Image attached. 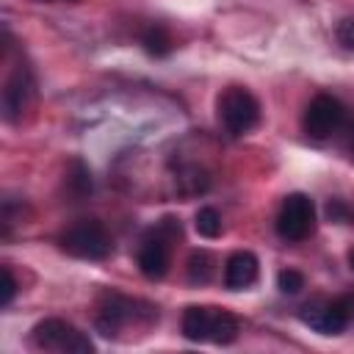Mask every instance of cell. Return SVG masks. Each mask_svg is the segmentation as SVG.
I'll return each instance as SVG.
<instances>
[{"instance_id": "obj_1", "label": "cell", "mask_w": 354, "mask_h": 354, "mask_svg": "<svg viewBox=\"0 0 354 354\" xmlns=\"http://www.w3.org/2000/svg\"><path fill=\"white\" fill-rule=\"evenodd\" d=\"M241 332V321L238 315H232L230 310L221 307H202V304H191L183 313V335L194 343H218L227 346L238 337Z\"/></svg>"}, {"instance_id": "obj_2", "label": "cell", "mask_w": 354, "mask_h": 354, "mask_svg": "<svg viewBox=\"0 0 354 354\" xmlns=\"http://www.w3.org/2000/svg\"><path fill=\"white\" fill-rule=\"evenodd\" d=\"M177 238H183V227H180V221L171 218V216H163V218L141 238L136 263H138V271H141L147 279H160V277H166L169 260H171V243H174Z\"/></svg>"}, {"instance_id": "obj_3", "label": "cell", "mask_w": 354, "mask_h": 354, "mask_svg": "<svg viewBox=\"0 0 354 354\" xmlns=\"http://www.w3.org/2000/svg\"><path fill=\"white\" fill-rule=\"evenodd\" d=\"M158 318V307L141 301V299H130V296H122L116 290H108L100 296L97 301V315H94V324L100 329V335L105 337H116L122 326H127L130 321H155Z\"/></svg>"}, {"instance_id": "obj_4", "label": "cell", "mask_w": 354, "mask_h": 354, "mask_svg": "<svg viewBox=\"0 0 354 354\" xmlns=\"http://www.w3.org/2000/svg\"><path fill=\"white\" fill-rule=\"evenodd\" d=\"M216 113L230 136H246L260 122V102L243 86H230L216 100Z\"/></svg>"}, {"instance_id": "obj_5", "label": "cell", "mask_w": 354, "mask_h": 354, "mask_svg": "<svg viewBox=\"0 0 354 354\" xmlns=\"http://www.w3.org/2000/svg\"><path fill=\"white\" fill-rule=\"evenodd\" d=\"M58 246L80 260H105L113 249L108 230L97 218H80L58 235Z\"/></svg>"}, {"instance_id": "obj_6", "label": "cell", "mask_w": 354, "mask_h": 354, "mask_svg": "<svg viewBox=\"0 0 354 354\" xmlns=\"http://www.w3.org/2000/svg\"><path fill=\"white\" fill-rule=\"evenodd\" d=\"M30 343L39 351H69V354H91L94 343L86 332L72 326L64 318H44L30 329Z\"/></svg>"}, {"instance_id": "obj_7", "label": "cell", "mask_w": 354, "mask_h": 354, "mask_svg": "<svg viewBox=\"0 0 354 354\" xmlns=\"http://www.w3.org/2000/svg\"><path fill=\"white\" fill-rule=\"evenodd\" d=\"M277 232L285 241H304L315 232V205L307 194H288L277 213Z\"/></svg>"}, {"instance_id": "obj_8", "label": "cell", "mask_w": 354, "mask_h": 354, "mask_svg": "<svg viewBox=\"0 0 354 354\" xmlns=\"http://www.w3.org/2000/svg\"><path fill=\"white\" fill-rule=\"evenodd\" d=\"M346 124V108L337 97L332 94H315L307 108H304V116H301V127L310 138L315 141H324L329 136H335L340 127Z\"/></svg>"}, {"instance_id": "obj_9", "label": "cell", "mask_w": 354, "mask_h": 354, "mask_svg": "<svg viewBox=\"0 0 354 354\" xmlns=\"http://www.w3.org/2000/svg\"><path fill=\"white\" fill-rule=\"evenodd\" d=\"M299 318L321 335H340L348 326V315L340 299H313L299 310Z\"/></svg>"}, {"instance_id": "obj_10", "label": "cell", "mask_w": 354, "mask_h": 354, "mask_svg": "<svg viewBox=\"0 0 354 354\" xmlns=\"http://www.w3.org/2000/svg\"><path fill=\"white\" fill-rule=\"evenodd\" d=\"M30 97H33V75H30L28 66L19 64L3 86V116H6V122H17L22 116V111L28 108Z\"/></svg>"}, {"instance_id": "obj_11", "label": "cell", "mask_w": 354, "mask_h": 354, "mask_svg": "<svg viewBox=\"0 0 354 354\" xmlns=\"http://www.w3.org/2000/svg\"><path fill=\"white\" fill-rule=\"evenodd\" d=\"M257 274H260V263L246 249L230 254L227 263H224V285L230 290H246L249 285L257 282Z\"/></svg>"}, {"instance_id": "obj_12", "label": "cell", "mask_w": 354, "mask_h": 354, "mask_svg": "<svg viewBox=\"0 0 354 354\" xmlns=\"http://www.w3.org/2000/svg\"><path fill=\"white\" fill-rule=\"evenodd\" d=\"M216 274V257L207 252V249H196L191 252L188 257V266H185V277L191 285H207Z\"/></svg>"}, {"instance_id": "obj_13", "label": "cell", "mask_w": 354, "mask_h": 354, "mask_svg": "<svg viewBox=\"0 0 354 354\" xmlns=\"http://www.w3.org/2000/svg\"><path fill=\"white\" fill-rule=\"evenodd\" d=\"M141 44H144V50H147L149 55H155V58L171 53V36H169V30H166L163 25H149V28L144 30V36H141Z\"/></svg>"}, {"instance_id": "obj_14", "label": "cell", "mask_w": 354, "mask_h": 354, "mask_svg": "<svg viewBox=\"0 0 354 354\" xmlns=\"http://www.w3.org/2000/svg\"><path fill=\"white\" fill-rule=\"evenodd\" d=\"M194 227L202 238H218L221 235V216L216 207H199L194 216Z\"/></svg>"}, {"instance_id": "obj_15", "label": "cell", "mask_w": 354, "mask_h": 354, "mask_svg": "<svg viewBox=\"0 0 354 354\" xmlns=\"http://www.w3.org/2000/svg\"><path fill=\"white\" fill-rule=\"evenodd\" d=\"M66 185H69V191H72L75 196H83V194L91 191V174H88V169H86L83 160H72V163H69Z\"/></svg>"}, {"instance_id": "obj_16", "label": "cell", "mask_w": 354, "mask_h": 354, "mask_svg": "<svg viewBox=\"0 0 354 354\" xmlns=\"http://www.w3.org/2000/svg\"><path fill=\"white\" fill-rule=\"evenodd\" d=\"M180 180V185H183V194L185 196H194V194H202L205 188H207V177H205V171H199V169H188L183 177H177Z\"/></svg>"}, {"instance_id": "obj_17", "label": "cell", "mask_w": 354, "mask_h": 354, "mask_svg": "<svg viewBox=\"0 0 354 354\" xmlns=\"http://www.w3.org/2000/svg\"><path fill=\"white\" fill-rule=\"evenodd\" d=\"M277 288H279L282 293L293 296V293H299V290L304 288V277H301L299 271H293V268H285V271L277 274Z\"/></svg>"}, {"instance_id": "obj_18", "label": "cell", "mask_w": 354, "mask_h": 354, "mask_svg": "<svg viewBox=\"0 0 354 354\" xmlns=\"http://www.w3.org/2000/svg\"><path fill=\"white\" fill-rule=\"evenodd\" d=\"M326 216H329L332 221H340V224H354V221H351L354 210H351L343 199H329V205H326Z\"/></svg>"}, {"instance_id": "obj_19", "label": "cell", "mask_w": 354, "mask_h": 354, "mask_svg": "<svg viewBox=\"0 0 354 354\" xmlns=\"http://www.w3.org/2000/svg\"><path fill=\"white\" fill-rule=\"evenodd\" d=\"M17 277L11 274V268L8 266H3V296H0V307H8L11 304V299L17 296Z\"/></svg>"}, {"instance_id": "obj_20", "label": "cell", "mask_w": 354, "mask_h": 354, "mask_svg": "<svg viewBox=\"0 0 354 354\" xmlns=\"http://www.w3.org/2000/svg\"><path fill=\"white\" fill-rule=\"evenodd\" d=\"M335 36L346 50H354V19H340L335 28Z\"/></svg>"}, {"instance_id": "obj_21", "label": "cell", "mask_w": 354, "mask_h": 354, "mask_svg": "<svg viewBox=\"0 0 354 354\" xmlns=\"http://www.w3.org/2000/svg\"><path fill=\"white\" fill-rule=\"evenodd\" d=\"M340 301H343V307H346V315H348V324L354 321V293H348V296H340Z\"/></svg>"}, {"instance_id": "obj_22", "label": "cell", "mask_w": 354, "mask_h": 354, "mask_svg": "<svg viewBox=\"0 0 354 354\" xmlns=\"http://www.w3.org/2000/svg\"><path fill=\"white\" fill-rule=\"evenodd\" d=\"M348 266H351V271H354V249L348 252Z\"/></svg>"}, {"instance_id": "obj_23", "label": "cell", "mask_w": 354, "mask_h": 354, "mask_svg": "<svg viewBox=\"0 0 354 354\" xmlns=\"http://www.w3.org/2000/svg\"><path fill=\"white\" fill-rule=\"evenodd\" d=\"M351 158H354V136H351Z\"/></svg>"}, {"instance_id": "obj_24", "label": "cell", "mask_w": 354, "mask_h": 354, "mask_svg": "<svg viewBox=\"0 0 354 354\" xmlns=\"http://www.w3.org/2000/svg\"><path fill=\"white\" fill-rule=\"evenodd\" d=\"M66 3H77V0H66Z\"/></svg>"}]
</instances>
